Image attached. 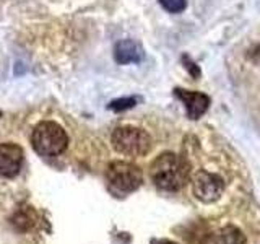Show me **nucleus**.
<instances>
[{"label":"nucleus","instance_id":"f257e3e1","mask_svg":"<svg viewBox=\"0 0 260 244\" xmlns=\"http://www.w3.org/2000/svg\"><path fill=\"white\" fill-rule=\"evenodd\" d=\"M150 176L156 187L174 192L185 186L190 176V165L185 161V158L166 151L151 163Z\"/></svg>","mask_w":260,"mask_h":244},{"label":"nucleus","instance_id":"f03ea898","mask_svg":"<svg viewBox=\"0 0 260 244\" xmlns=\"http://www.w3.org/2000/svg\"><path fill=\"white\" fill-rule=\"evenodd\" d=\"M31 143L36 153L43 155V157H57L67 148L69 137L63 127L57 122L44 120L39 122L32 130Z\"/></svg>","mask_w":260,"mask_h":244},{"label":"nucleus","instance_id":"7ed1b4c3","mask_svg":"<svg viewBox=\"0 0 260 244\" xmlns=\"http://www.w3.org/2000/svg\"><path fill=\"white\" fill-rule=\"evenodd\" d=\"M111 142L116 151L127 157H143L151 148L150 134L132 126H124L114 130Z\"/></svg>","mask_w":260,"mask_h":244},{"label":"nucleus","instance_id":"20e7f679","mask_svg":"<svg viewBox=\"0 0 260 244\" xmlns=\"http://www.w3.org/2000/svg\"><path fill=\"white\" fill-rule=\"evenodd\" d=\"M106 177L112 189L119 192H134L143 182L142 169L127 161H112L106 171Z\"/></svg>","mask_w":260,"mask_h":244},{"label":"nucleus","instance_id":"39448f33","mask_svg":"<svg viewBox=\"0 0 260 244\" xmlns=\"http://www.w3.org/2000/svg\"><path fill=\"white\" fill-rule=\"evenodd\" d=\"M224 191V181L219 174L199 171L193 177V194L199 200L211 203L221 197Z\"/></svg>","mask_w":260,"mask_h":244},{"label":"nucleus","instance_id":"423d86ee","mask_svg":"<svg viewBox=\"0 0 260 244\" xmlns=\"http://www.w3.org/2000/svg\"><path fill=\"white\" fill-rule=\"evenodd\" d=\"M23 148L16 143L0 145V174L5 177H13L18 174L23 165Z\"/></svg>","mask_w":260,"mask_h":244},{"label":"nucleus","instance_id":"0eeeda50","mask_svg":"<svg viewBox=\"0 0 260 244\" xmlns=\"http://www.w3.org/2000/svg\"><path fill=\"white\" fill-rule=\"evenodd\" d=\"M174 93L177 98H181L184 101L187 108V114H189L190 119H199L207 112L210 106V98L205 93L189 92V89H181V88H176Z\"/></svg>","mask_w":260,"mask_h":244},{"label":"nucleus","instance_id":"6e6552de","mask_svg":"<svg viewBox=\"0 0 260 244\" xmlns=\"http://www.w3.org/2000/svg\"><path fill=\"white\" fill-rule=\"evenodd\" d=\"M114 57H116L117 64H135V62H140L143 59V52L140 46L134 41L130 39H124L120 43L116 44V49H114Z\"/></svg>","mask_w":260,"mask_h":244},{"label":"nucleus","instance_id":"1a4fd4ad","mask_svg":"<svg viewBox=\"0 0 260 244\" xmlns=\"http://www.w3.org/2000/svg\"><path fill=\"white\" fill-rule=\"evenodd\" d=\"M213 242L215 244H246V236H244V233L239 228L228 225L215 234Z\"/></svg>","mask_w":260,"mask_h":244},{"label":"nucleus","instance_id":"9d476101","mask_svg":"<svg viewBox=\"0 0 260 244\" xmlns=\"http://www.w3.org/2000/svg\"><path fill=\"white\" fill-rule=\"evenodd\" d=\"M159 4L169 13H181L185 10V5H187L185 0H159Z\"/></svg>","mask_w":260,"mask_h":244},{"label":"nucleus","instance_id":"9b49d317","mask_svg":"<svg viewBox=\"0 0 260 244\" xmlns=\"http://www.w3.org/2000/svg\"><path fill=\"white\" fill-rule=\"evenodd\" d=\"M135 103H137L135 98H120V100H114L109 104V109H112V111H125V109L134 108Z\"/></svg>","mask_w":260,"mask_h":244},{"label":"nucleus","instance_id":"f8f14e48","mask_svg":"<svg viewBox=\"0 0 260 244\" xmlns=\"http://www.w3.org/2000/svg\"><path fill=\"white\" fill-rule=\"evenodd\" d=\"M159 244H176V242H169V241H165V242H159Z\"/></svg>","mask_w":260,"mask_h":244},{"label":"nucleus","instance_id":"ddd939ff","mask_svg":"<svg viewBox=\"0 0 260 244\" xmlns=\"http://www.w3.org/2000/svg\"><path fill=\"white\" fill-rule=\"evenodd\" d=\"M0 116H2V112H0Z\"/></svg>","mask_w":260,"mask_h":244}]
</instances>
